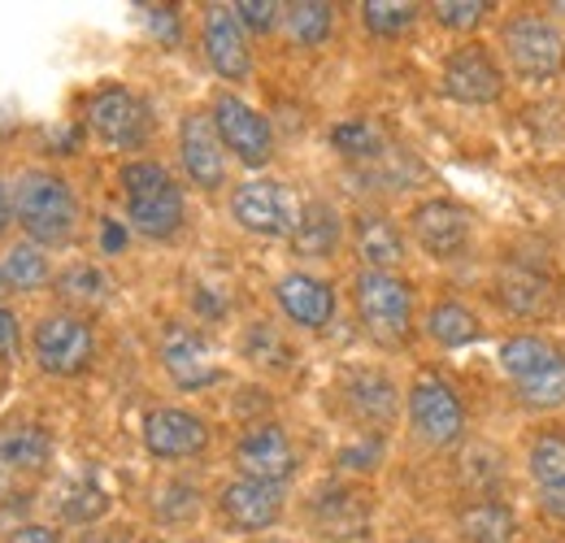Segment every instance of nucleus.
Here are the masks:
<instances>
[{
	"label": "nucleus",
	"mask_w": 565,
	"mask_h": 543,
	"mask_svg": "<svg viewBox=\"0 0 565 543\" xmlns=\"http://www.w3.org/2000/svg\"><path fill=\"white\" fill-rule=\"evenodd\" d=\"M414 543H418V540H414Z\"/></svg>",
	"instance_id": "obj_47"
},
{
	"label": "nucleus",
	"mask_w": 565,
	"mask_h": 543,
	"mask_svg": "<svg viewBox=\"0 0 565 543\" xmlns=\"http://www.w3.org/2000/svg\"><path fill=\"white\" fill-rule=\"evenodd\" d=\"M13 217L35 244H66L78 222V201L62 174L26 170L13 183Z\"/></svg>",
	"instance_id": "obj_3"
},
{
	"label": "nucleus",
	"mask_w": 565,
	"mask_h": 543,
	"mask_svg": "<svg viewBox=\"0 0 565 543\" xmlns=\"http://www.w3.org/2000/svg\"><path fill=\"white\" fill-rule=\"evenodd\" d=\"M0 274L13 291H40L49 283V257L35 244H13L9 257L0 262Z\"/></svg>",
	"instance_id": "obj_28"
},
{
	"label": "nucleus",
	"mask_w": 565,
	"mask_h": 543,
	"mask_svg": "<svg viewBox=\"0 0 565 543\" xmlns=\"http://www.w3.org/2000/svg\"><path fill=\"white\" fill-rule=\"evenodd\" d=\"M118 183L127 196V217L140 235L170 239L183 226V188L161 161H127Z\"/></svg>",
	"instance_id": "obj_1"
},
{
	"label": "nucleus",
	"mask_w": 565,
	"mask_h": 543,
	"mask_svg": "<svg viewBox=\"0 0 565 543\" xmlns=\"http://www.w3.org/2000/svg\"><path fill=\"white\" fill-rule=\"evenodd\" d=\"M161 365L174 379V387H183V392H201V387H210V383L222 379L210 343L201 340L196 331H188V327H170L166 331V340H161Z\"/></svg>",
	"instance_id": "obj_19"
},
{
	"label": "nucleus",
	"mask_w": 565,
	"mask_h": 543,
	"mask_svg": "<svg viewBox=\"0 0 565 543\" xmlns=\"http://www.w3.org/2000/svg\"><path fill=\"white\" fill-rule=\"evenodd\" d=\"M279 309L305 331H322L331 318H335V287L327 278H313V274H282L279 287Z\"/></svg>",
	"instance_id": "obj_20"
},
{
	"label": "nucleus",
	"mask_w": 565,
	"mask_h": 543,
	"mask_svg": "<svg viewBox=\"0 0 565 543\" xmlns=\"http://www.w3.org/2000/svg\"><path fill=\"white\" fill-rule=\"evenodd\" d=\"M31 348H35V361L44 374H62V379H74L92 365L96 356V340H92V327L74 313H49L35 322V336H31Z\"/></svg>",
	"instance_id": "obj_8"
},
{
	"label": "nucleus",
	"mask_w": 565,
	"mask_h": 543,
	"mask_svg": "<svg viewBox=\"0 0 565 543\" xmlns=\"http://www.w3.org/2000/svg\"><path fill=\"white\" fill-rule=\"evenodd\" d=\"M540 509H544L548 518L565 522V482H562V487H548V491H540Z\"/></svg>",
	"instance_id": "obj_40"
},
{
	"label": "nucleus",
	"mask_w": 565,
	"mask_h": 543,
	"mask_svg": "<svg viewBox=\"0 0 565 543\" xmlns=\"http://www.w3.org/2000/svg\"><path fill=\"white\" fill-rule=\"evenodd\" d=\"M122 239H127V235H122V226L105 222V253H118V248H122Z\"/></svg>",
	"instance_id": "obj_42"
},
{
	"label": "nucleus",
	"mask_w": 565,
	"mask_h": 543,
	"mask_svg": "<svg viewBox=\"0 0 565 543\" xmlns=\"http://www.w3.org/2000/svg\"><path fill=\"white\" fill-rule=\"evenodd\" d=\"M356 257L365 262V270H387L405 257V239L387 217L361 213L356 217Z\"/></svg>",
	"instance_id": "obj_22"
},
{
	"label": "nucleus",
	"mask_w": 565,
	"mask_h": 543,
	"mask_svg": "<svg viewBox=\"0 0 565 543\" xmlns=\"http://www.w3.org/2000/svg\"><path fill=\"white\" fill-rule=\"evenodd\" d=\"M309 522L313 535L331 543H353L370 535V500L356 487H322L309 500Z\"/></svg>",
	"instance_id": "obj_13"
},
{
	"label": "nucleus",
	"mask_w": 565,
	"mask_h": 543,
	"mask_svg": "<svg viewBox=\"0 0 565 543\" xmlns=\"http://www.w3.org/2000/svg\"><path fill=\"white\" fill-rule=\"evenodd\" d=\"M210 118H213L217 139H222V148H231L235 161H244L248 170L270 166V157H275V131H270V118H266V114H257L248 100L222 92V96L213 100Z\"/></svg>",
	"instance_id": "obj_7"
},
{
	"label": "nucleus",
	"mask_w": 565,
	"mask_h": 543,
	"mask_svg": "<svg viewBox=\"0 0 565 543\" xmlns=\"http://www.w3.org/2000/svg\"><path fill=\"white\" fill-rule=\"evenodd\" d=\"M300 213H305V204L296 201V192L279 183V179H253V183H239L235 188V196H231V217L244 226V231H253V235H270V239H279V235H296V226H300Z\"/></svg>",
	"instance_id": "obj_6"
},
{
	"label": "nucleus",
	"mask_w": 565,
	"mask_h": 543,
	"mask_svg": "<svg viewBox=\"0 0 565 543\" xmlns=\"http://www.w3.org/2000/svg\"><path fill=\"white\" fill-rule=\"evenodd\" d=\"M457 531L470 543H509L518 522H513V509H504L500 500H475V504L461 509Z\"/></svg>",
	"instance_id": "obj_23"
},
{
	"label": "nucleus",
	"mask_w": 565,
	"mask_h": 543,
	"mask_svg": "<svg viewBox=\"0 0 565 543\" xmlns=\"http://www.w3.org/2000/svg\"><path fill=\"white\" fill-rule=\"evenodd\" d=\"M161 543H166V540H161Z\"/></svg>",
	"instance_id": "obj_46"
},
{
	"label": "nucleus",
	"mask_w": 565,
	"mask_h": 543,
	"mask_svg": "<svg viewBox=\"0 0 565 543\" xmlns=\"http://www.w3.org/2000/svg\"><path fill=\"white\" fill-rule=\"evenodd\" d=\"M57 296L71 300V305H100L109 296V278L96 266H71L57 278Z\"/></svg>",
	"instance_id": "obj_30"
},
{
	"label": "nucleus",
	"mask_w": 565,
	"mask_h": 543,
	"mask_svg": "<svg viewBox=\"0 0 565 543\" xmlns=\"http://www.w3.org/2000/svg\"><path fill=\"white\" fill-rule=\"evenodd\" d=\"M361 22H365L370 35L396 40L418 22V4H409V0H365L361 4Z\"/></svg>",
	"instance_id": "obj_29"
},
{
	"label": "nucleus",
	"mask_w": 565,
	"mask_h": 543,
	"mask_svg": "<svg viewBox=\"0 0 565 543\" xmlns=\"http://www.w3.org/2000/svg\"><path fill=\"white\" fill-rule=\"evenodd\" d=\"M331 143H335L344 157H379V152H383V139H379V131H374L370 123H361V118H353V123H340V127L331 131Z\"/></svg>",
	"instance_id": "obj_32"
},
{
	"label": "nucleus",
	"mask_w": 565,
	"mask_h": 543,
	"mask_svg": "<svg viewBox=\"0 0 565 543\" xmlns=\"http://www.w3.org/2000/svg\"><path fill=\"white\" fill-rule=\"evenodd\" d=\"M235 466L244 470V478H262V482H287L296 475V448L282 435V426L262 422L253 430H244V439L235 444Z\"/></svg>",
	"instance_id": "obj_17"
},
{
	"label": "nucleus",
	"mask_w": 565,
	"mask_h": 543,
	"mask_svg": "<svg viewBox=\"0 0 565 543\" xmlns=\"http://www.w3.org/2000/svg\"><path fill=\"white\" fill-rule=\"evenodd\" d=\"M526 470L535 478L540 491L548 487H562L565 482V435L562 430H544L531 439V453H526Z\"/></svg>",
	"instance_id": "obj_27"
},
{
	"label": "nucleus",
	"mask_w": 565,
	"mask_h": 543,
	"mask_svg": "<svg viewBox=\"0 0 565 543\" xmlns=\"http://www.w3.org/2000/svg\"><path fill=\"white\" fill-rule=\"evenodd\" d=\"M87 127L109 148H140L152 131V114L131 87H100L87 105Z\"/></svg>",
	"instance_id": "obj_9"
},
{
	"label": "nucleus",
	"mask_w": 565,
	"mask_h": 543,
	"mask_svg": "<svg viewBox=\"0 0 565 543\" xmlns=\"http://www.w3.org/2000/svg\"><path fill=\"white\" fill-rule=\"evenodd\" d=\"M231 9H235V18H239V26L266 35V31H275V22L282 18L287 4H275V0H239V4H231Z\"/></svg>",
	"instance_id": "obj_35"
},
{
	"label": "nucleus",
	"mask_w": 565,
	"mask_h": 543,
	"mask_svg": "<svg viewBox=\"0 0 565 543\" xmlns=\"http://www.w3.org/2000/svg\"><path fill=\"white\" fill-rule=\"evenodd\" d=\"M266 543H282V540H266Z\"/></svg>",
	"instance_id": "obj_45"
},
{
	"label": "nucleus",
	"mask_w": 565,
	"mask_h": 543,
	"mask_svg": "<svg viewBox=\"0 0 565 543\" xmlns=\"http://www.w3.org/2000/svg\"><path fill=\"white\" fill-rule=\"evenodd\" d=\"M500 370L513 383L518 401L531 408L565 405V352L540 336H513L500 343Z\"/></svg>",
	"instance_id": "obj_2"
},
{
	"label": "nucleus",
	"mask_w": 565,
	"mask_h": 543,
	"mask_svg": "<svg viewBox=\"0 0 565 543\" xmlns=\"http://www.w3.org/2000/svg\"><path fill=\"white\" fill-rule=\"evenodd\" d=\"M22 352V336H18V318L0 305V365H13Z\"/></svg>",
	"instance_id": "obj_37"
},
{
	"label": "nucleus",
	"mask_w": 565,
	"mask_h": 543,
	"mask_svg": "<svg viewBox=\"0 0 565 543\" xmlns=\"http://www.w3.org/2000/svg\"><path fill=\"white\" fill-rule=\"evenodd\" d=\"M179 157H183L188 179L201 192H217L226 183V152H222V139L213 131L210 114H188L183 118V127H179Z\"/></svg>",
	"instance_id": "obj_18"
},
{
	"label": "nucleus",
	"mask_w": 565,
	"mask_h": 543,
	"mask_svg": "<svg viewBox=\"0 0 565 543\" xmlns=\"http://www.w3.org/2000/svg\"><path fill=\"white\" fill-rule=\"evenodd\" d=\"M109 513V496L100 491V487H92V482H83V487H71L66 496H62V518L66 522H96V518H105Z\"/></svg>",
	"instance_id": "obj_31"
},
{
	"label": "nucleus",
	"mask_w": 565,
	"mask_h": 543,
	"mask_svg": "<svg viewBox=\"0 0 565 543\" xmlns=\"http://www.w3.org/2000/svg\"><path fill=\"white\" fill-rule=\"evenodd\" d=\"M500 53L509 70L526 83H548L565 70L562 31L540 13H518L500 26Z\"/></svg>",
	"instance_id": "obj_4"
},
{
	"label": "nucleus",
	"mask_w": 565,
	"mask_h": 543,
	"mask_svg": "<svg viewBox=\"0 0 565 543\" xmlns=\"http://www.w3.org/2000/svg\"><path fill=\"white\" fill-rule=\"evenodd\" d=\"M9 543H62V535L53 526H18Z\"/></svg>",
	"instance_id": "obj_38"
},
{
	"label": "nucleus",
	"mask_w": 565,
	"mask_h": 543,
	"mask_svg": "<svg viewBox=\"0 0 565 543\" xmlns=\"http://www.w3.org/2000/svg\"><path fill=\"white\" fill-rule=\"evenodd\" d=\"M282 18H287V35H291L296 44H305V49L327 44V35H331V26H335V9H331V4H322V0L287 4V9H282Z\"/></svg>",
	"instance_id": "obj_26"
},
{
	"label": "nucleus",
	"mask_w": 565,
	"mask_h": 543,
	"mask_svg": "<svg viewBox=\"0 0 565 543\" xmlns=\"http://www.w3.org/2000/svg\"><path fill=\"white\" fill-rule=\"evenodd\" d=\"M353 401L361 405V413H370V417H392L396 392H392V383H387L383 374H361L353 383Z\"/></svg>",
	"instance_id": "obj_34"
},
{
	"label": "nucleus",
	"mask_w": 565,
	"mask_h": 543,
	"mask_svg": "<svg viewBox=\"0 0 565 543\" xmlns=\"http://www.w3.org/2000/svg\"><path fill=\"white\" fill-rule=\"evenodd\" d=\"M0 453L13 466V475H35V470H44L53 439L40 426H9V430H0Z\"/></svg>",
	"instance_id": "obj_24"
},
{
	"label": "nucleus",
	"mask_w": 565,
	"mask_h": 543,
	"mask_svg": "<svg viewBox=\"0 0 565 543\" xmlns=\"http://www.w3.org/2000/svg\"><path fill=\"white\" fill-rule=\"evenodd\" d=\"M143 448L161 461L196 457L210 448V426H205V417H196L188 408H152L143 417Z\"/></svg>",
	"instance_id": "obj_15"
},
{
	"label": "nucleus",
	"mask_w": 565,
	"mask_h": 543,
	"mask_svg": "<svg viewBox=\"0 0 565 543\" xmlns=\"http://www.w3.org/2000/svg\"><path fill=\"white\" fill-rule=\"evenodd\" d=\"M353 305L361 327L383 343L409 340V322H414V291L405 278L392 270H361L353 278Z\"/></svg>",
	"instance_id": "obj_5"
},
{
	"label": "nucleus",
	"mask_w": 565,
	"mask_h": 543,
	"mask_svg": "<svg viewBox=\"0 0 565 543\" xmlns=\"http://www.w3.org/2000/svg\"><path fill=\"white\" fill-rule=\"evenodd\" d=\"M205 57L217 78L226 83H244L253 74V53H248V40H244V26L235 18L231 4H210L205 9Z\"/></svg>",
	"instance_id": "obj_16"
},
{
	"label": "nucleus",
	"mask_w": 565,
	"mask_h": 543,
	"mask_svg": "<svg viewBox=\"0 0 565 543\" xmlns=\"http://www.w3.org/2000/svg\"><path fill=\"white\" fill-rule=\"evenodd\" d=\"M9 491H13V466H9L4 453H0V500H4Z\"/></svg>",
	"instance_id": "obj_43"
},
{
	"label": "nucleus",
	"mask_w": 565,
	"mask_h": 543,
	"mask_svg": "<svg viewBox=\"0 0 565 543\" xmlns=\"http://www.w3.org/2000/svg\"><path fill=\"white\" fill-rule=\"evenodd\" d=\"M409 231H414V239H418V248H423L426 257L452 262V257H461L470 248L475 217H470L466 204L435 196V201H423L409 213Z\"/></svg>",
	"instance_id": "obj_10"
},
{
	"label": "nucleus",
	"mask_w": 565,
	"mask_h": 543,
	"mask_svg": "<svg viewBox=\"0 0 565 543\" xmlns=\"http://www.w3.org/2000/svg\"><path fill=\"white\" fill-rule=\"evenodd\" d=\"M426 336L439 343V348H466V343L479 340L483 331H479V318H475L466 305L444 300V305H435V309L426 313Z\"/></svg>",
	"instance_id": "obj_25"
},
{
	"label": "nucleus",
	"mask_w": 565,
	"mask_h": 543,
	"mask_svg": "<svg viewBox=\"0 0 565 543\" xmlns=\"http://www.w3.org/2000/svg\"><path fill=\"white\" fill-rule=\"evenodd\" d=\"M409 422H414V430L423 435L426 444L448 448V444H457L466 435V405L444 379L423 374L409 387Z\"/></svg>",
	"instance_id": "obj_11"
},
{
	"label": "nucleus",
	"mask_w": 565,
	"mask_h": 543,
	"mask_svg": "<svg viewBox=\"0 0 565 543\" xmlns=\"http://www.w3.org/2000/svg\"><path fill=\"white\" fill-rule=\"evenodd\" d=\"M439 78H444V92L452 100H461V105H492V100H500V92H504V70L495 66L492 53L479 49V44L457 49L444 62Z\"/></svg>",
	"instance_id": "obj_14"
},
{
	"label": "nucleus",
	"mask_w": 565,
	"mask_h": 543,
	"mask_svg": "<svg viewBox=\"0 0 565 543\" xmlns=\"http://www.w3.org/2000/svg\"><path fill=\"white\" fill-rule=\"evenodd\" d=\"M488 9H492L488 0H439V4H430L435 22L448 26V31H475L488 18Z\"/></svg>",
	"instance_id": "obj_33"
},
{
	"label": "nucleus",
	"mask_w": 565,
	"mask_h": 543,
	"mask_svg": "<svg viewBox=\"0 0 565 543\" xmlns=\"http://www.w3.org/2000/svg\"><path fill=\"white\" fill-rule=\"evenodd\" d=\"M340 235H344L340 213L327 201H309L296 235H291V248H296V257H331L340 248Z\"/></svg>",
	"instance_id": "obj_21"
},
{
	"label": "nucleus",
	"mask_w": 565,
	"mask_h": 543,
	"mask_svg": "<svg viewBox=\"0 0 565 543\" xmlns=\"http://www.w3.org/2000/svg\"><path fill=\"white\" fill-rule=\"evenodd\" d=\"M217 518L235 535L270 531L282 518V487L279 482H262V478H235L217 491Z\"/></svg>",
	"instance_id": "obj_12"
},
{
	"label": "nucleus",
	"mask_w": 565,
	"mask_h": 543,
	"mask_svg": "<svg viewBox=\"0 0 565 543\" xmlns=\"http://www.w3.org/2000/svg\"><path fill=\"white\" fill-rule=\"evenodd\" d=\"M143 22H148L152 40H161L166 49H174V44L183 40V31H179V13H174L170 4H143Z\"/></svg>",
	"instance_id": "obj_36"
},
{
	"label": "nucleus",
	"mask_w": 565,
	"mask_h": 543,
	"mask_svg": "<svg viewBox=\"0 0 565 543\" xmlns=\"http://www.w3.org/2000/svg\"><path fill=\"white\" fill-rule=\"evenodd\" d=\"M374 457H379V444H365V448H344V453H340V461H344L349 470H370V466H374Z\"/></svg>",
	"instance_id": "obj_39"
},
{
	"label": "nucleus",
	"mask_w": 565,
	"mask_h": 543,
	"mask_svg": "<svg viewBox=\"0 0 565 543\" xmlns=\"http://www.w3.org/2000/svg\"><path fill=\"white\" fill-rule=\"evenodd\" d=\"M83 543H131V535L127 531H87Z\"/></svg>",
	"instance_id": "obj_41"
},
{
	"label": "nucleus",
	"mask_w": 565,
	"mask_h": 543,
	"mask_svg": "<svg viewBox=\"0 0 565 543\" xmlns=\"http://www.w3.org/2000/svg\"><path fill=\"white\" fill-rule=\"evenodd\" d=\"M9 217H13V209H9V201H4V188H0V231L9 226Z\"/></svg>",
	"instance_id": "obj_44"
}]
</instances>
